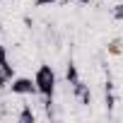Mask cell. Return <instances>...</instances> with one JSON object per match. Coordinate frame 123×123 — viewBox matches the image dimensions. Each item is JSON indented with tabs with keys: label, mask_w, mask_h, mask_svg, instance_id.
Here are the masks:
<instances>
[{
	"label": "cell",
	"mask_w": 123,
	"mask_h": 123,
	"mask_svg": "<svg viewBox=\"0 0 123 123\" xmlns=\"http://www.w3.org/2000/svg\"><path fill=\"white\" fill-rule=\"evenodd\" d=\"M34 82H36V92L46 99V106L51 104L53 99V92H55V73L51 65H39L36 68V75H34Z\"/></svg>",
	"instance_id": "obj_1"
},
{
	"label": "cell",
	"mask_w": 123,
	"mask_h": 123,
	"mask_svg": "<svg viewBox=\"0 0 123 123\" xmlns=\"http://www.w3.org/2000/svg\"><path fill=\"white\" fill-rule=\"evenodd\" d=\"M10 92L12 94H22V97H31V94H39L36 92V82L31 77H15L10 82Z\"/></svg>",
	"instance_id": "obj_2"
},
{
	"label": "cell",
	"mask_w": 123,
	"mask_h": 123,
	"mask_svg": "<svg viewBox=\"0 0 123 123\" xmlns=\"http://www.w3.org/2000/svg\"><path fill=\"white\" fill-rule=\"evenodd\" d=\"M15 80V68L10 63L0 65V87H10V82Z\"/></svg>",
	"instance_id": "obj_3"
},
{
	"label": "cell",
	"mask_w": 123,
	"mask_h": 123,
	"mask_svg": "<svg viewBox=\"0 0 123 123\" xmlns=\"http://www.w3.org/2000/svg\"><path fill=\"white\" fill-rule=\"evenodd\" d=\"M65 80H68V85H75V82L80 80V75H77V68H75V63H68V70H65Z\"/></svg>",
	"instance_id": "obj_4"
},
{
	"label": "cell",
	"mask_w": 123,
	"mask_h": 123,
	"mask_svg": "<svg viewBox=\"0 0 123 123\" xmlns=\"http://www.w3.org/2000/svg\"><path fill=\"white\" fill-rule=\"evenodd\" d=\"M17 118H19L22 123H34V121H36V116L31 113V109H29V106H24V109L19 111V116H17Z\"/></svg>",
	"instance_id": "obj_5"
},
{
	"label": "cell",
	"mask_w": 123,
	"mask_h": 123,
	"mask_svg": "<svg viewBox=\"0 0 123 123\" xmlns=\"http://www.w3.org/2000/svg\"><path fill=\"white\" fill-rule=\"evenodd\" d=\"M111 15H113V19H118V22H123V3H118V5L113 7V12H111Z\"/></svg>",
	"instance_id": "obj_6"
},
{
	"label": "cell",
	"mask_w": 123,
	"mask_h": 123,
	"mask_svg": "<svg viewBox=\"0 0 123 123\" xmlns=\"http://www.w3.org/2000/svg\"><path fill=\"white\" fill-rule=\"evenodd\" d=\"M109 53H113V55H118V53H121V41H118V39L109 43Z\"/></svg>",
	"instance_id": "obj_7"
},
{
	"label": "cell",
	"mask_w": 123,
	"mask_h": 123,
	"mask_svg": "<svg viewBox=\"0 0 123 123\" xmlns=\"http://www.w3.org/2000/svg\"><path fill=\"white\" fill-rule=\"evenodd\" d=\"M3 63H7V48L0 43V65H3Z\"/></svg>",
	"instance_id": "obj_8"
},
{
	"label": "cell",
	"mask_w": 123,
	"mask_h": 123,
	"mask_svg": "<svg viewBox=\"0 0 123 123\" xmlns=\"http://www.w3.org/2000/svg\"><path fill=\"white\" fill-rule=\"evenodd\" d=\"M58 0H36V7H46V5H53Z\"/></svg>",
	"instance_id": "obj_9"
}]
</instances>
